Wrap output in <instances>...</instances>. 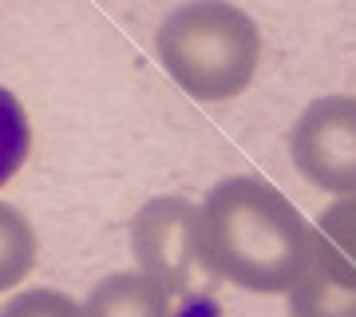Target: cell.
<instances>
[{"label":"cell","instance_id":"6da1fadb","mask_svg":"<svg viewBox=\"0 0 356 317\" xmlns=\"http://www.w3.org/2000/svg\"><path fill=\"white\" fill-rule=\"evenodd\" d=\"M198 215L206 258L218 278L261 297L289 293L309 254L313 226L269 178H222L206 190Z\"/></svg>","mask_w":356,"mask_h":317},{"label":"cell","instance_id":"7a4b0ae2","mask_svg":"<svg viewBox=\"0 0 356 317\" xmlns=\"http://www.w3.org/2000/svg\"><path fill=\"white\" fill-rule=\"evenodd\" d=\"M166 76L198 103L238 100L261 63V28L226 0H191L163 20L154 36Z\"/></svg>","mask_w":356,"mask_h":317},{"label":"cell","instance_id":"3957f363","mask_svg":"<svg viewBox=\"0 0 356 317\" xmlns=\"http://www.w3.org/2000/svg\"><path fill=\"white\" fill-rule=\"evenodd\" d=\"M131 250L143 274L170 297H206L222 281L202 246V215L182 194H159L139 206L131 218Z\"/></svg>","mask_w":356,"mask_h":317},{"label":"cell","instance_id":"277c9868","mask_svg":"<svg viewBox=\"0 0 356 317\" xmlns=\"http://www.w3.org/2000/svg\"><path fill=\"white\" fill-rule=\"evenodd\" d=\"M297 175L329 194H356V100L321 95L297 115L289 131Z\"/></svg>","mask_w":356,"mask_h":317},{"label":"cell","instance_id":"5b68a950","mask_svg":"<svg viewBox=\"0 0 356 317\" xmlns=\"http://www.w3.org/2000/svg\"><path fill=\"white\" fill-rule=\"evenodd\" d=\"M293 317H356V266L317 226L309 238L301 274L289 286Z\"/></svg>","mask_w":356,"mask_h":317},{"label":"cell","instance_id":"8992f818","mask_svg":"<svg viewBox=\"0 0 356 317\" xmlns=\"http://www.w3.org/2000/svg\"><path fill=\"white\" fill-rule=\"evenodd\" d=\"M83 317H175V305L170 293L143 270H123L91 286Z\"/></svg>","mask_w":356,"mask_h":317},{"label":"cell","instance_id":"52a82bcc","mask_svg":"<svg viewBox=\"0 0 356 317\" xmlns=\"http://www.w3.org/2000/svg\"><path fill=\"white\" fill-rule=\"evenodd\" d=\"M40 258V238L36 226L28 222L24 210L13 203H0V293L24 286L28 274L36 270Z\"/></svg>","mask_w":356,"mask_h":317},{"label":"cell","instance_id":"ba28073f","mask_svg":"<svg viewBox=\"0 0 356 317\" xmlns=\"http://www.w3.org/2000/svg\"><path fill=\"white\" fill-rule=\"evenodd\" d=\"M32 155V123H28L24 103L8 88H0V187H8L16 171Z\"/></svg>","mask_w":356,"mask_h":317},{"label":"cell","instance_id":"9c48e42d","mask_svg":"<svg viewBox=\"0 0 356 317\" xmlns=\"http://www.w3.org/2000/svg\"><path fill=\"white\" fill-rule=\"evenodd\" d=\"M0 317H83V305L51 286H36V290H20L16 297H8Z\"/></svg>","mask_w":356,"mask_h":317},{"label":"cell","instance_id":"30bf717a","mask_svg":"<svg viewBox=\"0 0 356 317\" xmlns=\"http://www.w3.org/2000/svg\"><path fill=\"white\" fill-rule=\"evenodd\" d=\"M317 230L356 266V194H341L332 206H325L317 218Z\"/></svg>","mask_w":356,"mask_h":317}]
</instances>
